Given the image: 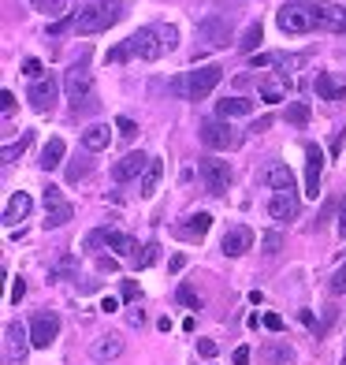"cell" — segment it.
I'll return each instance as SVG.
<instances>
[{
    "mask_svg": "<svg viewBox=\"0 0 346 365\" xmlns=\"http://www.w3.org/2000/svg\"><path fill=\"white\" fill-rule=\"evenodd\" d=\"M0 105H4V115H11V108H15V93L4 90V93H0Z\"/></svg>",
    "mask_w": 346,
    "mask_h": 365,
    "instance_id": "obj_54",
    "label": "cell"
},
{
    "mask_svg": "<svg viewBox=\"0 0 346 365\" xmlns=\"http://www.w3.org/2000/svg\"><path fill=\"white\" fill-rule=\"evenodd\" d=\"M123 60H130L127 41H123V45H115V48H108V63H123Z\"/></svg>",
    "mask_w": 346,
    "mask_h": 365,
    "instance_id": "obj_46",
    "label": "cell"
},
{
    "mask_svg": "<svg viewBox=\"0 0 346 365\" xmlns=\"http://www.w3.org/2000/svg\"><path fill=\"white\" fill-rule=\"evenodd\" d=\"M220 120H231V115H250L253 112V101L250 97H224V101L216 105Z\"/></svg>",
    "mask_w": 346,
    "mask_h": 365,
    "instance_id": "obj_25",
    "label": "cell"
},
{
    "mask_svg": "<svg viewBox=\"0 0 346 365\" xmlns=\"http://www.w3.org/2000/svg\"><path fill=\"white\" fill-rule=\"evenodd\" d=\"M168 93H172V97H179V101H190V82H187V71H183V75H175V78L168 82Z\"/></svg>",
    "mask_w": 346,
    "mask_h": 365,
    "instance_id": "obj_36",
    "label": "cell"
},
{
    "mask_svg": "<svg viewBox=\"0 0 346 365\" xmlns=\"http://www.w3.org/2000/svg\"><path fill=\"white\" fill-rule=\"evenodd\" d=\"M261 182H268L276 194H294V172L287 168L283 160H272L265 172H261Z\"/></svg>",
    "mask_w": 346,
    "mask_h": 365,
    "instance_id": "obj_14",
    "label": "cell"
},
{
    "mask_svg": "<svg viewBox=\"0 0 346 365\" xmlns=\"http://www.w3.org/2000/svg\"><path fill=\"white\" fill-rule=\"evenodd\" d=\"M115 130H120L123 138H135L138 135V123L130 120V115H120V120H115Z\"/></svg>",
    "mask_w": 346,
    "mask_h": 365,
    "instance_id": "obj_45",
    "label": "cell"
},
{
    "mask_svg": "<svg viewBox=\"0 0 346 365\" xmlns=\"http://www.w3.org/2000/svg\"><path fill=\"white\" fill-rule=\"evenodd\" d=\"M327 287H332V294H346V261L335 269V276H332V284H327Z\"/></svg>",
    "mask_w": 346,
    "mask_h": 365,
    "instance_id": "obj_44",
    "label": "cell"
},
{
    "mask_svg": "<svg viewBox=\"0 0 346 365\" xmlns=\"http://www.w3.org/2000/svg\"><path fill=\"white\" fill-rule=\"evenodd\" d=\"M287 123L305 127V123H309V105H305V101H290V105H287Z\"/></svg>",
    "mask_w": 346,
    "mask_h": 365,
    "instance_id": "obj_33",
    "label": "cell"
},
{
    "mask_svg": "<svg viewBox=\"0 0 346 365\" xmlns=\"http://www.w3.org/2000/svg\"><path fill=\"white\" fill-rule=\"evenodd\" d=\"M127 48H130V56H138V60H157V56H164L160 26H138L135 34L127 38Z\"/></svg>",
    "mask_w": 346,
    "mask_h": 365,
    "instance_id": "obj_5",
    "label": "cell"
},
{
    "mask_svg": "<svg viewBox=\"0 0 346 365\" xmlns=\"http://www.w3.org/2000/svg\"><path fill=\"white\" fill-rule=\"evenodd\" d=\"M220 78H224V68H216V63H205V68H197V71H187L190 101H205V97L220 86Z\"/></svg>",
    "mask_w": 346,
    "mask_h": 365,
    "instance_id": "obj_9",
    "label": "cell"
},
{
    "mask_svg": "<svg viewBox=\"0 0 346 365\" xmlns=\"http://www.w3.org/2000/svg\"><path fill=\"white\" fill-rule=\"evenodd\" d=\"M268 217L272 220H294V217H298V190H294V194H272Z\"/></svg>",
    "mask_w": 346,
    "mask_h": 365,
    "instance_id": "obj_18",
    "label": "cell"
},
{
    "mask_svg": "<svg viewBox=\"0 0 346 365\" xmlns=\"http://www.w3.org/2000/svg\"><path fill=\"white\" fill-rule=\"evenodd\" d=\"M160 45H164V53H175L179 48V26H160Z\"/></svg>",
    "mask_w": 346,
    "mask_h": 365,
    "instance_id": "obj_38",
    "label": "cell"
},
{
    "mask_svg": "<svg viewBox=\"0 0 346 365\" xmlns=\"http://www.w3.org/2000/svg\"><path fill=\"white\" fill-rule=\"evenodd\" d=\"M216 351H220V346L212 339H197V354H201V358H216Z\"/></svg>",
    "mask_w": 346,
    "mask_h": 365,
    "instance_id": "obj_48",
    "label": "cell"
},
{
    "mask_svg": "<svg viewBox=\"0 0 346 365\" xmlns=\"http://www.w3.org/2000/svg\"><path fill=\"white\" fill-rule=\"evenodd\" d=\"M197 172H201L205 190H209V194H224V190L231 187V164H227V160L201 157V160H197Z\"/></svg>",
    "mask_w": 346,
    "mask_h": 365,
    "instance_id": "obj_6",
    "label": "cell"
},
{
    "mask_svg": "<svg viewBox=\"0 0 346 365\" xmlns=\"http://www.w3.org/2000/svg\"><path fill=\"white\" fill-rule=\"evenodd\" d=\"M38 11H45V15H60L63 8H68V0H30Z\"/></svg>",
    "mask_w": 346,
    "mask_h": 365,
    "instance_id": "obj_40",
    "label": "cell"
},
{
    "mask_svg": "<svg viewBox=\"0 0 346 365\" xmlns=\"http://www.w3.org/2000/svg\"><path fill=\"white\" fill-rule=\"evenodd\" d=\"M261 358L272 361V365H294V351H290L287 343H279V339L265 343V351H261Z\"/></svg>",
    "mask_w": 346,
    "mask_h": 365,
    "instance_id": "obj_27",
    "label": "cell"
},
{
    "mask_svg": "<svg viewBox=\"0 0 346 365\" xmlns=\"http://www.w3.org/2000/svg\"><path fill=\"white\" fill-rule=\"evenodd\" d=\"M231 361H235V365H246V361H250V346H238V351L231 354Z\"/></svg>",
    "mask_w": 346,
    "mask_h": 365,
    "instance_id": "obj_56",
    "label": "cell"
},
{
    "mask_svg": "<svg viewBox=\"0 0 346 365\" xmlns=\"http://www.w3.org/2000/svg\"><path fill=\"white\" fill-rule=\"evenodd\" d=\"M23 75H26L30 82L45 78V68H41V60H34V56H30V60H23Z\"/></svg>",
    "mask_w": 346,
    "mask_h": 365,
    "instance_id": "obj_41",
    "label": "cell"
},
{
    "mask_svg": "<svg viewBox=\"0 0 346 365\" xmlns=\"http://www.w3.org/2000/svg\"><path fill=\"white\" fill-rule=\"evenodd\" d=\"M320 172H324V149L317 142H305V194H320Z\"/></svg>",
    "mask_w": 346,
    "mask_h": 365,
    "instance_id": "obj_12",
    "label": "cell"
},
{
    "mask_svg": "<svg viewBox=\"0 0 346 365\" xmlns=\"http://www.w3.org/2000/svg\"><path fill=\"white\" fill-rule=\"evenodd\" d=\"M209 227H212V217H209V212H190V217H187L183 224H175V235L194 242V239H201Z\"/></svg>",
    "mask_w": 346,
    "mask_h": 365,
    "instance_id": "obj_19",
    "label": "cell"
},
{
    "mask_svg": "<svg viewBox=\"0 0 346 365\" xmlns=\"http://www.w3.org/2000/svg\"><path fill=\"white\" fill-rule=\"evenodd\" d=\"M138 298V284L135 279H123V302H135Z\"/></svg>",
    "mask_w": 346,
    "mask_h": 365,
    "instance_id": "obj_51",
    "label": "cell"
},
{
    "mask_svg": "<svg viewBox=\"0 0 346 365\" xmlns=\"http://www.w3.org/2000/svg\"><path fill=\"white\" fill-rule=\"evenodd\" d=\"M75 30L78 34H101V30H108V19H105L101 4H90V8L75 11Z\"/></svg>",
    "mask_w": 346,
    "mask_h": 365,
    "instance_id": "obj_15",
    "label": "cell"
},
{
    "mask_svg": "<svg viewBox=\"0 0 346 365\" xmlns=\"http://www.w3.org/2000/svg\"><path fill=\"white\" fill-rule=\"evenodd\" d=\"M108 250H115V257H135L138 254V242L123 235V231H112L108 227Z\"/></svg>",
    "mask_w": 346,
    "mask_h": 365,
    "instance_id": "obj_28",
    "label": "cell"
},
{
    "mask_svg": "<svg viewBox=\"0 0 346 365\" xmlns=\"http://www.w3.org/2000/svg\"><path fill=\"white\" fill-rule=\"evenodd\" d=\"M75 217V205L60 194V187H45V227H63Z\"/></svg>",
    "mask_w": 346,
    "mask_h": 365,
    "instance_id": "obj_10",
    "label": "cell"
},
{
    "mask_svg": "<svg viewBox=\"0 0 346 365\" xmlns=\"http://www.w3.org/2000/svg\"><path fill=\"white\" fill-rule=\"evenodd\" d=\"M261 324H265L268 331H283V317H279V313H265V321H261Z\"/></svg>",
    "mask_w": 346,
    "mask_h": 365,
    "instance_id": "obj_50",
    "label": "cell"
},
{
    "mask_svg": "<svg viewBox=\"0 0 346 365\" xmlns=\"http://www.w3.org/2000/svg\"><path fill=\"white\" fill-rule=\"evenodd\" d=\"M261 34H265V30H261V23H250V26H246V34H242V41H238V48H242V53H250V56H257Z\"/></svg>",
    "mask_w": 346,
    "mask_h": 365,
    "instance_id": "obj_30",
    "label": "cell"
},
{
    "mask_svg": "<svg viewBox=\"0 0 346 365\" xmlns=\"http://www.w3.org/2000/svg\"><path fill=\"white\" fill-rule=\"evenodd\" d=\"M90 354H93L97 361H112V358H120V354H123V339L115 336V331H108V336H101V339H93V346H90Z\"/></svg>",
    "mask_w": 346,
    "mask_h": 365,
    "instance_id": "obj_22",
    "label": "cell"
},
{
    "mask_svg": "<svg viewBox=\"0 0 346 365\" xmlns=\"http://www.w3.org/2000/svg\"><path fill=\"white\" fill-rule=\"evenodd\" d=\"M30 328H23L19 321H8L4 324V361L8 365H26V354H30Z\"/></svg>",
    "mask_w": 346,
    "mask_h": 365,
    "instance_id": "obj_4",
    "label": "cell"
},
{
    "mask_svg": "<svg viewBox=\"0 0 346 365\" xmlns=\"http://www.w3.org/2000/svg\"><path fill=\"white\" fill-rule=\"evenodd\" d=\"M317 97L320 101H346V86H335L327 71H317Z\"/></svg>",
    "mask_w": 346,
    "mask_h": 365,
    "instance_id": "obj_26",
    "label": "cell"
},
{
    "mask_svg": "<svg viewBox=\"0 0 346 365\" xmlns=\"http://www.w3.org/2000/svg\"><path fill=\"white\" fill-rule=\"evenodd\" d=\"M23 294H26V284H23V276H19V279L11 284V302L19 306V298H23Z\"/></svg>",
    "mask_w": 346,
    "mask_h": 365,
    "instance_id": "obj_53",
    "label": "cell"
},
{
    "mask_svg": "<svg viewBox=\"0 0 346 365\" xmlns=\"http://www.w3.org/2000/svg\"><path fill=\"white\" fill-rule=\"evenodd\" d=\"M276 26L283 34H313L320 30L317 23V4H305V0H294V4H283L276 11Z\"/></svg>",
    "mask_w": 346,
    "mask_h": 365,
    "instance_id": "obj_2",
    "label": "cell"
},
{
    "mask_svg": "<svg viewBox=\"0 0 346 365\" xmlns=\"http://www.w3.org/2000/svg\"><path fill=\"white\" fill-rule=\"evenodd\" d=\"M86 250H108V227H97V231H90L86 235Z\"/></svg>",
    "mask_w": 346,
    "mask_h": 365,
    "instance_id": "obj_37",
    "label": "cell"
},
{
    "mask_svg": "<svg viewBox=\"0 0 346 365\" xmlns=\"http://www.w3.org/2000/svg\"><path fill=\"white\" fill-rule=\"evenodd\" d=\"M317 23L327 34H346V8L339 4H317Z\"/></svg>",
    "mask_w": 346,
    "mask_h": 365,
    "instance_id": "obj_17",
    "label": "cell"
},
{
    "mask_svg": "<svg viewBox=\"0 0 346 365\" xmlns=\"http://www.w3.org/2000/svg\"><path fill=\"white\" fill-rule=\"evenodd\" d=\"M157 250H160V246H157V242H150V246H145V254H142L135 264H138V269H145V264H153V261H157Z\"/></svg>",
    "mask_w": 346,
    "mask_h": 365,
    "instance_id": "obj_47",
    "label": "cell"
},
{
    "mask_svg": "<svg viewBox=\"0 0 346 365\" xmlns=\"http://www.w3.org/2000/svg\"><path fill=\"white\" fill-rule=\"evenodd\" d=\"M183 264H187V257H183V254H175V257H172V272H179Z\"/></svg>",
    "mask_w": 346,
    "mask_h": 365,
    "instance_id": "obj_60",
    "label": "cell"
},
{
    "mask_svg": "<svg viewBox=\"0 0 346 365\" xmlns=\"http://www.w3.org/2000/svg\"><path fill=\"white\" fill-rule=\"evenodd\" d=\"M108 142H112L108 123H90L82 130V149H86V153H101V149H108Z\"/></svg>",
    "mask_w": 346,
    "mask_h": 365,
    "instance_id": "obj_20",
    "label": "cell"
},
{
    "mask_svg": "<svg viewBox=\"0 0 346 365\" xmlns=\"http://www.w3.org/2000/svg\"><path fill=\"white\" fill-rule=\"evenodd\" d=\"M179 302H183V306H190V309H201V298H197V291L194 287H179Z\"/></svg>",
    "mask_w": 346,
    "mask_h": 365,
    "instance_id": "obj_43",
    "label": "cell"
},
{
    "mask_svg": "<svg viewBox=\"0 0 346 365\" xmlns=\"http://www.w3.org/2000/svg\"><path fill=\"white\" fill-rule=\"evenodd\" d=\"M339 365H346V351H342V361H339Z\"/></svg>",
    "mask_w": 346,
    "mask_h": 365,
    "instance_id": "obj_61",
    "label": "cell"
},
{
    "mask_svg": "<svg viewBox=\"0 0 346 365\" xmlns=\"http://www.w3.org/2000/svg\"><path fill=\"white\" fill-rule=\"evenodd\" d=\"M142 321H145V313H142V309H127V324H130V328H138Z\"/></svg>",
    "mask_w": 346,
    "mask_h": 365,
    "instance_id": "obj_55",
    "label": "cell"
},
{
    "mask_svg": "<svg viewBox=\"0 0 346 365\" xmlns=\"http://www.w3.org/2000/svg\"><path fill=\"white\" fill-rule=\"evenodd\" d=\"M231 38H235L231 15H201V23H197V41L205 48H227Z\"/></svg>",
    "mask_w": 346,
    "mask_h": 365,
    "instance_id": "obj_3",
    "label": "cell"
},
{
    "mask_svg": "<svg viewBox=\"0 0 346 365\" xmlns=\"http://www.w3.org/2000/svg\"><path fill=\"white\" fill-rule=\"evenodd\" d=\"M250 63H253V71H257V68H272V63H276V53H261V56H250Z\"/></svg>",
    "mask_w": 346,
    "mask_h": 365,
    "instance_id": "obj_49",
    "label": "cell"
},
{
    "mask_svg": "<svg viewBox=\"0 0 346 365\" xmlns=\"http://www.w3.org/2000/svg\"><path fill=\"white\" fill-rule=\"evenodd\" d=\"M150 153H142V149H138V153H127L120 164H115V182H130V179H142L145 175V168H150Z\"/></svg>",
    "mask_w": 346,
    "mask_h": 365,
    "instance_id": "obj_13",
    "label": "cell"
},
{
    "mask_svg": "<svg viewBox=\"0 0 346 365\" xmlns=\"http://www.w3.org/2000/svg\"><path fill=\"white\" fill-rule=\"evenodd\" d=\"M268 123H272V115H261V120H257L250 130H257V135H261V130H268Z\"/></svg>",
    "mask_w": 346,
    "mask_h": 365,
    "instance_id": "obj_58",
    "label": "cell"
},
{
    "mask_svg": "<svg viewBox=\"0 0 346 365\" xmlns=\"http://www.w3.org/2000/svg\"><path fill=\"white\" fill-rule=\"evenodd\" d=\"M30 138H34V135H30V130H26V135H23L19 142H8V145H4V164H11V160H19V157H23V149L30 145Z\"/></svg>",
    "mask_w": 346,
    "mask_h": 365,
    "instance_id": "obj_35",
    "label": "cell"
},
{
    "mask_svg": "<svg viewBox=\"0 0 346 365\" xmlns=\"http://www.w3.org/2000/svg\"><path fill=\"white\" fill-rule=\"evenodd\" d=\"M97 269H101V272H115V269H120V261H115V257H97Z\"/></svg>",
    "mask_w": 346,
    "mask_h": 365,
    "instance_id": "obj_52",
    "label": "cell"
},
{
    "mask_svg": "<svg viewBox=\"0 0 346 365\" xmlns=\"http://www.w3.org/2000/svg\"><path fill=\"white\" fill-rule=\"evenodd\" d=\"M339 235L346 239V197H342V205H339Z\"/></svg>",
    "mask_w": 346,
    "mask_h": 365,
    "instance_id": "obj_57",
    "label": "cell"
},
{
    "mask_svg": "<svg viewBox=\"0 0 346 365\" xmlns=\"http://www.w3.org/2000/svg\"><path fill=\"white\" fill-rule=\"evenodd\" d=\"M71 30H75V15H68V19H60V23L48 26V38H63V34H71Z\"/></svg>",
    "mask_w": 346,
    "mask_h": 365,
    "instance_id": "obj_42",
    "label": "cell"
},
{
    "mask_svg": "<svg viewBox=\"0 0 346 365\" xmlns=\"http://www.w3.org/2000/svg\"><path fill=\"white\" fill-rule=\"evenodd\" d=\"M201 142H205V149H235L242 142V135L227 120H209V123H201Z\"/></svg>",
    "mask_w": 346,
    "mask_h": 365,
    "instance_id": "obj_7",
    "label": "cell"
},
{
    "mask_svg": "<svg viewBox=\"0 0 346 365\" xmlns=\"http://www.w3.org/2000/svg\"><path fill=\"white\" fill-rule=\"evenodd\" d=\"M160 175H164V160L153 157V160H150V168H145V175L138 179V194H142V197H153L157 187H160Z\"/></svg>",
    "mask_w": 346,
    "mask_h": 365,
    "instance_id": "obj_24",
    "label": "cell"
},
{
    "mask_svg": "<svg viewBox=\"0 0 346 365\" xmlns=\"http://www.w3.org/2000/svg\"><path fill=\"white\" fill-rule=\"evenodd\" d=\"M78 269V261L71 257V254H60L56 261H53V269H48V279H63V276H71Z\"/></svg>",
    "mask_w": 346,
    "mask_h": 365,
    "instance_id": "obj_31",
    "label": "cell"
},
{
    "mask_svg": "<svg viewBox=\"0 0 346 365\" xmlns=\"http://www.w3.org/2000/svg\"><path fill=\"white\" fill-rule=\"evenodd\" d=\"M279 246H283V235H279V231H268V235L261 239V254H265V257H276Z\"/></svg>",
    "mask_w": 346,
    "mask_h": 365,
    "instance_id": "obj_39",
    "label": "cell"
},
{
    "mask_svg": "<svg viewBox=\"0 0 346 365\" xmlns=\"http://www.w3.org/2000/svg\"><path fill=\"white\" fill-rule=\"evenodd\" d=\"M101 309H105V313H112V309H120V298H105V302H101Z\"/></svg>",
    "mask_w": 346,
    "mask_h": 365,
    "instance_id": "obj_59",
    "label": "cell"
},
{
    "mask_svg": "<svg viewBox=\"0 0 346 365\" xmlns=\"http://www.w3.org/2000/svg\"><path fill=\"white\" fill-rule=\"evenodd\" d=\"M101 4V11H105V19H108V26H115L123 19V0H97Z\"/></svg>",
    "mask_w": 346,
    "mask_h": 365,
    "instance_id": "obj_34",
    "label": "cell"
},
{
    "mask_svg": "<svg viewBox=\"0 0 346 365\" xmlns=\"http://www.w3.org/2000/svg\"><path fill=\"white\" fill-rule=\"evenodd\" d=\"M63 157H68V145H63V138H48L45 142V149H41V168L45 172H56L60 164H63Z\"/></svg>",
    "mask_w": 346,
    "mask_h": 365,
    "instance_id": "obj_23",
    "label": "cell"
},
{
    "mask_svg": "<svg viewBox=\"0 0 346 365\" xmlns=\"http://www.w3.org/2000/svg\"><path fill=\"white\" fill-rule=\"evenodd\" d=\"M30 209H34V197H30V194H11L8 197V209H4V224L8 227H15V224H19V220H26L30 217Z\"/></svg>",
    "mask_w": 346,
    "mask_h": 365,
    "instance_id": "obj_21",
    "label": "cell"
},
{
    "mask_svg": "<svg viewBox=\"0 0 346 365\" xmlns=\"http://www.w3.org/2000/svg\"><path fill=\"white\" fill-rule=\"evenodd\" d=\"M250 246H253V231L250 227H227V235L220 239V250L227 257H242Z\"/></svg>",
    "mask_w": 346,
    "mask_h": 365,
    "instance_id": "obj_16",
    "label": "cell"
},
{
    "mask_svg": "<svg viewBox=\"0 0 346 365\" xmlns=\"http://www.w3.org/2000/svg\"><path fill=\"white\" fill-rule=\"evenodd\" d=\"M26 101L34 112H53L56 108V78H38V82H30V90H26Z\"/></svg>",
    "mask_w": 346,
    "mask_h": 365,
    "instance_id": "obj_11",
    "label": "cell"
},
{
    "mask_svg": "<svg viewBox=\"0 0 346 365\" xmlns=\"http://www.w3.org/2000/svg\"><path fill=\"white\" fill-rule=\"evenodd\" d=\"M63 93H68V101L75 105V112H90L97 108V97H93V71L86 68V60L82 63H71L68 71H63Z\"/></svg>",
    "mask_w": 346,
    "mask_h": 365,
    "instance_id": "obj_1",
    "label": "cell"
},
{
    "mask_svg": "<svg viewBox=\"0 0 346 365\" xmlns=\"http://www.w3.org/2000/svg\"><path fill=\"white\" fill-rule=\"evenodd\" d=\"M287 86H290V78H287V75L279 78V82H261V97H265L268 105H279V101L287 97Z\"/></svg>",
    "mask_w": 346,
    "mask_h": 365,
    "instance_id": "obj_29",
    "label": "cell"
},
{
    "mask_svg": "<svg viewBox=\"0 0 346 365\" xmlns=\"http://www.w3.org/2000/svg\"><path fill=\"white\" fill-rule=\"evenodd\" d=\"M90 168H93V160H90V153H82V157H75V160L68 164V182H78V179H86V175H90Z\"/></svg>",
    "mask_w": 346,
    "mask_h": 365,
    "instance_id": "obj_32",
    "label": "cell"
},
{
    "mask_svg": "<svg viewBox=\"0 0 346 365\" xmlns=\"http://www.w3.org/2000/svg\"><path fill=\"white\" fill-rule=\"evenodd\" d=\"M60 336V317L53 309H41L34 313V321H30V343L38 346V351H45V346H53Z\"/></svg>",
    "mask_w": 346,
    "mask_h": 365,
    "instance_id": "obj_8",
    "label": "cell"
}]
</instances>
